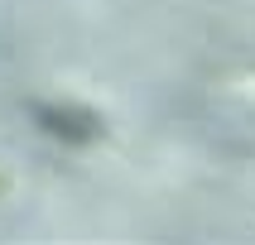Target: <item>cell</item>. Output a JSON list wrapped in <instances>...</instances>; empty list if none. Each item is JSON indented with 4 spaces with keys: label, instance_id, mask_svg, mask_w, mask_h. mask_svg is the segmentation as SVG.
Segmentation results:
<instances>
[{
    "label": "cell",
    "instance_id": "7a4b0ae2",
    "mask_svg": "<svg viewBox=\"0 0 255 245\" xmlns=\"http://www.w3.org/2000/svg\"><path fill=\"white\" fill-rule=\"evenodd\" d=\"M227 86H231V91H236L241 101H251V106H255V68H241V72H231V77H227Z\"/></svg>",
    "mask_w": 255,
    "mask_h": 245
},
{
    "label": "cell",
    "instance_id": "6da1fadb",
    "mask_svg": "<svg viewBox=\"0 0 255 245\" xmlns=\"http://www.w3.org/2000/svg\"><path fill=\"white\" fill-rule=\"evenodd\" d=\"M29 120L48 135V140L68 144V149H82V144L101 140L106 125H101V115L82 101H29Z\"/></svg>",
    "mask_w": 255,
    "mask_h": 245
},
{
    "label": "cell",
    "instance_id": "3957f363",
    "mask_svg": "<svg viewBox=\"0 0 255 245\" xmlns=\"http://www.w3.org/2000/svg\"><path fill=\"white\" fill-rule=\"evenodd\" d=\"M10 192H14V168L5 163V159H0V202L10 197Z\"/></svg>",
    "mask_w": 255,
    "mask_h": 245
}]
</instances>
